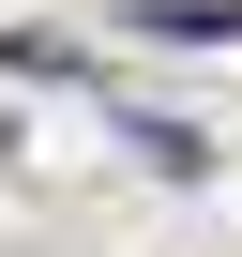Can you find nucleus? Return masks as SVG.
Listing matches in <instances>:
<instances>
[{
    "instance_id": "f257e3e1",
    "label": "nucleus",
    "mask_w": 242,
    "mask_h": 257,
    "mask_svg": "<svg viewBox=\"0 0 242 257\" xmlns=\"http://www.w3.org/2000/svg\"><path fill=\"white\" fill-rule=\"evenodd\" d=\"M137 31H167V46H242V0H152Z\"/></svg>"
}]
</instances>
